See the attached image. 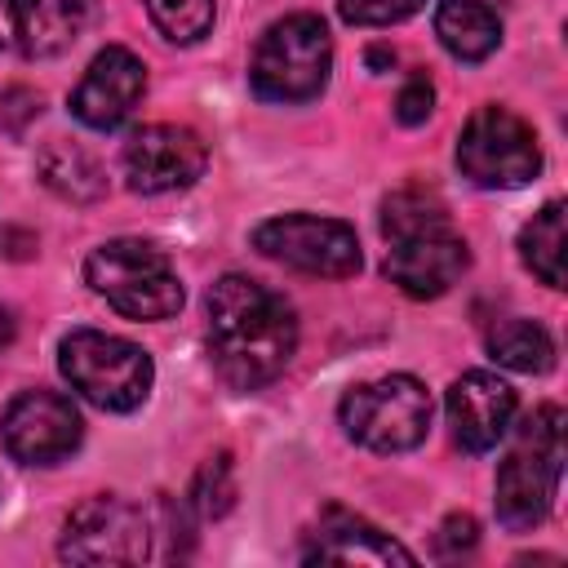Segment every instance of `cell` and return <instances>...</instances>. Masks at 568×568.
I'll use <instances>...</instances> for the list:
<instances>
[{"mask_svg": "<svg viewBox=\"0 0 568 568\" xmlns=\"http://www.w3.org/2000/svg\"><path fill=\"white\" fill-rule=\"evenodd\" d=\"M297 351L293 306L248 275H222L209 288V359L231 390H257L284 373Z\"/></svg>", "mask_w": 568, "mask_h": 568, "instance_id": "1", "label": "cell"}, {"mask_svg": "<svg viewBox=\"0 0 568 568\" xmlns=\"http://www.w3.org/2000/svg\"><path fill=\"white\" fill-rule=\"evenodd\" d=\"M564 470V413L541 404L515 435L506 462L497 466V519L510 532H528L550 515Z\"/></svg>", "mask_w": 568, "mask_h": 568, "instance_id": "2", "label": "cell"}, {"mask_svg": "<svg viewBox=\"0 0 568 568\" xmlns=\"http://www.w3.org/2000/svg\"><path fill=\"white\" fill-rule=\"evenodd\" d=\"M333 71V36L315 13H288L271 22L253 49L248 84L262 102H311L324 93Z\"/></svg>", "mask_w": 568, "mask_h": 568, "instance_id": "3", "label": "cell"}, {"mask_svg": "<svg viewBox=\"0 0 568 568\" xmlns=\"http://www.w3.org/2000/svg\"><path fill=\"white\" fill-rule=\"evenodd\" d=\"M58 368L71 390L102 413H133L155 382V364L138 342L98 328H71L58 346Z\"/></svg>", "mask_w": 568, "mask_h": 568, "instance_id": "4", "label": "cell"}, {"mask_svg": "<svg viewBox=\"0 0 568 568\" xmlns=\"http://www.w3.org/2000/svg\"><path fill=\"white\" fill-rule=\"evenodd\" d=\"M84 280L129 320H169L182 311V280L146 240H106L84 257Z\"/></svg>", "mask_w": 568, "mask_h": 568, "instance_id": "5", "label": "cell"}, {"mask_svg": "<svg viewBox=\"0 0 568 568\" xmlns=\"http://www.w3.org/2000/svg\"><path fill=\"white\" fill-rule=\"evenodd\" d=\"M342 430L368 453H408L430 430V395L413 373L351 386L337 404Z\"/></svg>", "mask_w": 568, "mask_h": 568, "instance_id": "6", "label": "cell"}, {"mask_svg": "<svg viewBox=\"0 0 568 568\" xmlns=\"http://www.w3.org/2000/svg\"><path fill=\"white\" fill-rule=\"evenodd\" d=\"M457 169L484 191H515L541 173V146L510 106H479L457 138Z\"/></svg>", "mask_w": 568, "mask_h": 568, "instance_id": "7", "label": "cell"}, {"mask_svg": "<svg viewBox=\"0 0 568 568\" xmlns=\"http://www.w3.org/2000/svg\"><path fill=\"white\" fill-rule=\"evenodd\" d=\"M253 248L271 262H284L306 275H328V280H346L364 266L355 231L337 217H315V213L266 217L253 231Z\"/></svg>", "mask_w": 568, "mask_h": 568, "instance_id": "8", "label": "cell"}, {"mask_svg": "<svg viewBox=\"0 0 568 568\" xmlns=\"http://www.w3.org/2000/svg\"><path fill=\"white\" fill-rule=\"evenodd\" d=\"M58 555L71 564H142L151 555V524L120 497H89L71 510Z\"/></svg>", "mask_w": 568, "mask_h": 568, "instance_id": "9", "label": "cell"}, {"mask_svg": "<svg viewBox=\"0 0 568 568\" xmlns=\"http://www.w3.org/2000/svg\"><path fill=\"white\" fill-rule=\"evenodd\" d=\"M80 408L58 390H22L0 417V439L9 457L27 466H53L71 457L80 448Z\"/></svg>", "mask_w": 568, "mask_h": 568, "instance_id": "10", "label": "cell"}, {"mask_svg": "<svg viewBox=\"0 0 568 568\" xmlns=\"http://www.w3.org/2000/svg\"><path fill=\"white\" fill-rule=\"evenodd\" d=\"M120 164H124V178L133 191L164 195V191L195 186L209 164V151H204L200 133H191L182 124H142L129 133Z\"/></svg>", "mask_w": 568, "mask_h": 568, "instance_id": "11", "label": "cell"}, {"mask_svg": "<svg viewBox=\"0 0 568 568\" xmlns=\"http://www.w3.org/2000/svg\"><path fill=\"white\" fill-rule=\"evenodd\" d=\"M466 266H470V248L448 222H430V226L390 235V248H386L390 284H399L417 302L444 297L466 275Z\"/></svg>", "mask_w": 568, "mask_h": 568, "instance_id": "12", "label": "cell"}, {"mask_svg": "<svg viewBox=\"0 0 568 568\" xmlns=\"http://www.w3.org/2000/svg\"><path fill=\"white\" fill-rule=\"evenodd\" d=\"M93 18L98 0H0V49L18 58H53L67 53Z\"/></svg>", "mask_w": 568, "mask_h": 568, "instance_id": "13", "label": "cell"}, {"mask_svg": "<svg viewBox=\"0 0 568 568\" xmlns=\"http://www.w3.org/2000/svg\"><path fill=\"white\" fill-rule=\"evenodd\" d=\"M142 93H146V67H142V58H138L133 49H124V44H106V49L89 62L84 80L75 84V93H71V115H75L84 129L111 133V129H120V124L138 111Z\"/></svg>", "mask_w": 568, "mask_h": 568, "instance_id": "14", "label": "cell"}, {"mask_svg": "<svg viewBox=\"0 0 568 568\" xmlns=\"http://www.w3.org/2000/svg\"><path fill=\"white\" fill-rule=\"evenodd\" d=\"M448 426H453V439L466 448V453H493L510 422H515V390L497 377V373H484V368H470L462 373L453 386H448Z\"/></svg>", "mask_w": 568, "mask_h": 568, "instance_id": "15", "label": "cell"}, {"mask_svg": "<svg viewBox=\"0 0 568 568\" xmlns=\"http://www.w3.org/2000/svg\"><path fill=\"white\" fill-rule=\"evenodd\" d=\"M302 559L306 564H413V550H404L390 532L373 528L368 519L328 510Z\"/></svg>", "mask_w": 568, "mask_h": 568, "instance_id": "16", "label": "cell"}, {"mask_svg": "<svg viewBox=\"0 0 568 568\" xmlns=\"http://www.w3.org/2000/svg\"><path fill=\"white\" fill-rule=\"evenodd\" d=\"M435 36L462 62H484L501 44V22L484 0H439Z\"/></svg>", "mask_w": 568, "mask_h": 568, "instance_id": "17", "label": "cell"}, {"mask_svg": "<svg viewBox=\"0 0 568 568\" xmlns=\"http://www.w3.org/2000/svg\"><path fill=\"white\" fill-rule=\"evenodd\" d=\"M519 257L524 266L550 284L564 288V200H550L532 213V222H524L519 231Z\"/></svg>", "mask_w": 568, "mask_h": 568, "instance_id": "18", "label": "cell"}, {"mask_svg": "<svg viewBox=\"0 0 568 568\" xmlns=\"http://www.w3.org/2000/svg\"><path fill=\"white\" fill-rule=\"evenodd\" d=\"M488 355L515 373H546L555 364V342L541 324L510 315V320H497L488 328Z\"/></svg>", "mask_w": 568, "mask_h": 568, "instance_id": "19", "label": "cell"}, {"mask_svg": "<svg viewBox=\"0 0 568 568\" xmlns=\"http://www.w3.org/2000/svg\"><path fill=\"white\" fill-rule=\"evenodd\" d=\"M40 173H44V182L58 191V195H67V200H98L102 191H106V178H102V169H98V160L89 155V151H80L75 142H53V146H44L40 151Z\"/></svg>", "mask_w": 568, "mask_h": 568, "instance_id": "20", "label": "cell"}, {"mask_svg": "<svg viewBox=\"0 0 568 568\" xmlns=\"http://www.w3.org/2000/svg\"><path fill=\"white\" fill-rule=\"evenodd\" d=\"M169 44H195L213 31V0H142Z\"/></svg>", "mask_w": 568, "mask_h": 568, "instance_id": "21", "label": "cell"}, {"mask_svg": "<svg viewBox=\"0 0 568 568\" xmlns=\"http://www.w3.org/2000/svg\"><path fill=\"white\" fill-rule=\"evenodd\" d=\"M231 462L226 457H209L204 466H200V475H195V488H191V506L204 515V519H217V515H226V506H231Z\"/></svg>", "mask_w": 568, "mask_h": 568, "instance_id": "22", "label": "cell"}, {"mask_svg": "<svg viewBox=\"0 0 568 568\" xmlns=\"http://www.w3.org/2000/svg\"><path fill=\"white\" fill-rule=\"evenodd\" d=\"M426 0H337V13L351 27H390L422 9Z\"/></svg>", "mask_w": 568, "mask_h": 568, "instance_id": "23", "label": "cell"}, {"mask_svg": "<svg viewBox=\"0 0 568 568\" xmlns=\"http://www.w3.org/2000/svg\"><path fill=\"white\" fill-rule=\"evenodd\" d=\"M430 106H435L430 80H426V75H413V80L399 89V98H395V120H399V124H422V120L430 115Z\"/></svg>", "mask_w": 568, "mask_h": 568, "instance_id": "24", "label": "cell"}, {"mask_svg": "<svg viewBox=\"0 0 568 568\" xmlns=\"http://www.w3.org/2000/svg\"><path fill=\"white\" fill-rule=\"evenodd\" d=\"M475 519L470 515H448L444 528H439V550L444 555H457V550H470L475 546Z\"/></svg>", "mask_w": 568, "mask_h": 568, "instance_id": "25", "label": "cell"}, {"mask_svg": "<svg viewBox=\"0 0 568 568\" xmlns=\"http://www.w3.org/2000/svg\"><path fill=\"white\" fill-rule=\"evenodd\" d=\"M13 342V311L0 302V346H9Z\"/></svg>", "mask_w": 568, "mask_h": 568, "instance_id": "26", "label": "cell"}]
</instances>
